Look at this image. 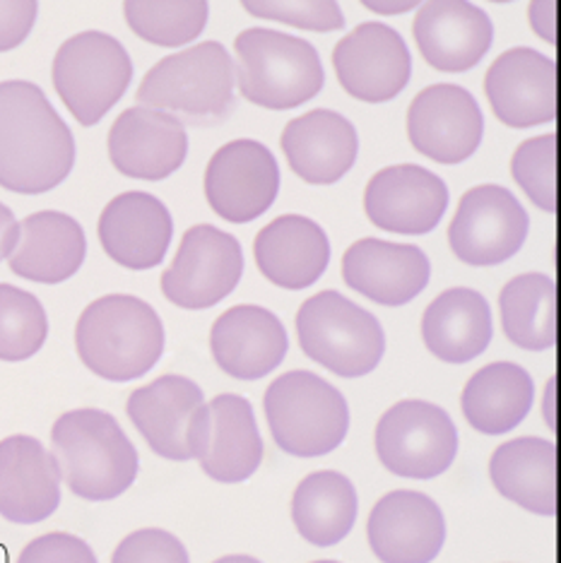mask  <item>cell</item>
Here are the masks:
<instances>
[{"label":"cell","mask_w":561,"mask_h":563,"mask_svg":"<svg viewBox=\"0 0 561 563\" xmlns=\"http://www.w3.org/2000/svg\"><path fill=\"white\" fill-rule=\"evenodd\" d=\"M528 20L532 30L542 36L544 42L554 44L557 40V3H532L528 8Z\"/></svg>","instance_id":"cell-41"},{"label":"cell","mask_w":561,"mask_h":563,"mask_svg":"<svg viewBox=\"0 0 561 563\" xmlns=\"http://www.w3.org/2000/svg\"><path fill=\"white\" fill-rule=\"evenodd\" d=\"M542 412H544V421L554 431L557 429V378H550V383H547Z\"/></svg>","instance_id":"cell-43"},{"label":"cell","mask_w":561,"mask_h":563,"mask_svg":"<svg viewBox=\"0 0 561 563\" xmlns=\"http://www.w3.org/2000/svg\"><path fill=\"white\" fill-rule=\"evenodd\" d=\"M279 166L258 140H232L212 155L206 169V198L227 222L246 224L273 208Z\"/></svg>","instance_id":"cell-13"},{"label":"cell","mask_w":561,"mask_h":563,"mask_svg":"<svg viewBox=\"0 0 561 563\" xmlns=\"http://www.w3.org/2000/svg\"><path fill=\"white\" fill-rule=\"evenodd\" d=\"M415 42L431 68L463 73L475 68L494 40L487 12L463 0H433L419 8Z\"/></svg>","instance_id":"cell-23"},{"label":"cell","mask_w":561,"mask_h":563,"mask_svg":"<svg viewBox=\"0 0 561 563\" xmlns=\"http://www.w3.org/2000/svg\"><path fill=\"white\" fill-rule=\"evenodd\" d=\"M263 407L277 448L289 455H328L348 437V400L311 371H289L275 378Z\"/></svg>","instance_id":"cell-6"},{"label":"cell","mask_w":561,"mask_h":563,"mask_svg":"<svg viewBox=\"0 0 561 563\" xmlns=\"http://www.w3.org/2000/svg\"><path fill=\"white\" fill-rule=\"evenodd\" d=\"M202 405L206 400L198 383L167 374L133 390L125 412L152 451L164 460L186 463L194 460L188 451V429Z\"/></svg>","instance_id":"cell-25"},{"label":"cell","mask_w":561,"mask_h":563,"mask_svg":"<svg viewBox=\"0 0 561 563\" xmlns=\"http://www.w3.org/2000/svg\"><path fill=\"white\" fill-rule=\"evenodd\" d=\"M366 537L381 563H431L446 542V520L431 496L400 489L372 508Z\"/></svg>","instance_id":"cell-18"},{"label":"cell","mask_w":561,"mask_h":563,"mask_svg":"<svg viewBox=\"0 0 561 563\" xmlns=\"http://www.w3.org/2000/svg\"><path fill=\"white\" fill-rule=\"evenodd\" d=\"M18 563H97L85 540L68 532H48L22 549Z\"/></svg>","instance_id":"cell-39"},{"label":"cell","mask_w":561,"mask_h":563,"mask_svg":"<svg viewBox=\"0 0 561 563\" xmlns=\"http://www.w3.org/2000/svg\"><path fill=\"white\" fill-rule=\"evenodd\" d=\"M532 400L535 383L528 371L512 362H494L465 383L461 405L470 427L499 437L528 417Z\"/></svg>","instance_id":"cell-31"},{"label":"cell","mask_w":561,"mask_h":563,"mask_svg":"<svg viewBox=\"0 0 561 563\" xmlns=\"http://www.w3.org/2000/svg\"><path fill=\"white\" fill-rule=\"evenodd\" d=\"M348 287L381 306H405L425 291L431 265L413 243L362 239L342 255Z\"/></svg>","instance_id":"cell-21"},{"label":"cell","mask_w":561,"mask_h":563,"mask_svg":"<svg viewBox=\"0 0 561 563\" xmlns=\"http://www.w3.org/2000/svg\"><path fill=\"white\" fill-rule=\"evenodd\" d=\"M188 451L215 482L239 484L256 475L263 439L251 402L224 393L202 405L190 421Z\"/></svg>","instance_id":"cell-10"},{"label":"cell","mask_w":561,"mask_h":563,"mask_svg":"<svg viewBox=\"0 0 561 563\" xmlns=\"http://www.w3.org/2000/svg\"><path fill=\"white\" fill-rule=\"evenodd\" d=\"M449 208V188L425 166H386L364 190L366 217L393 234H429Z\"/></svg>","instance_id":"cell-16"},{"label":"cell","mask_w":561,"mask_h":563,"mask_svg":"<svg viewBox=\"0 0 561 563\" xmlns=\"http://www.w3.org/2000/svg\"><path fill=\"white\" fill-rule=\"evenodd\" d=\"M75 140L44 89L28 80L0 82V188L40 196L66 181Z\"/></svg>","instance_id":"cell-1"},{"label":"cell","mask_w":561,"mask_h":563,"mask_svg":"<svg viewBox=\"0 0 561 563\" xmlns=\"http://www.w3.org/2000/svg\"><path fill=\"white\" fill-rule=\"evenodd\" d=\"M292 520L309 544L333 547L345 540L356 520V492L336 470L314 472L292 496Z\"/></svg>","instance_id":"cell-32"},{"label":"cell","mask_w":561,"mask_h":563,"mask_svg":"<svg viewBox=\"0 0 561 563\" xmlns=\"http://www.w3.org/2000/svg\"><path fill=\"white\" fill-rule=\"evenodd\" d=\"M234 51L239 89L251 104L273 111L297 109L323 89L318 51L297 36L253 27L237 36Z\"/></svg>","instance_id":"cell-5"},{"label":"cell","mask_w":561,"mask_h":563,"mask_svg":"<svg viewBox=\"0 0 561 563\" xmlns=\"http://www.w3.org/2000/svg\"><path fill=\"white\" fill-rule=\"evenodd\" d=\"M75 350L95 376L113 383L135 380L162 360V318L143 299L109 294L80 313Z\"/></svg>","instance_id":"cell-3"},{"label":"cell","mask_w":561,"mask_h":563,"mask_svg":"<svg viewBox=\"0 0 561 563\" xmlns=\"http://www.w3.org/2000/svg\"><path fill=\"white\" fill-rule=\"evenodd\" d=\"M246 12L263 20H275L297 30L336 32L345 27V15L333 0L323 3H283V0H246Z\"/></svg>","instance_id":"cell-37"},{"label":"cell","mask_w":561,"mask_h":563,"mask_svg":"<svg viewBox=\"0 0 561 563\" xmlns=\"http://www.w3.org/2000/svg\"><path fill=\"white\" fill-rule=\"evenodd\" d=\"M494 117L512 128L550 123L557 117V66L535 48L518 46L496 58L484 75Z\"/></svg>","instance_id":"cell-17"},{"label":"cell","mask_w":561,"mask_h":563,"mask_svg":"<svg viewBox=\"0 0 561 563\" xmlns=\"http://www.w3.org/2000/svg\"><path fill=\"white\" fill-rule=\"evenodd\" d=\"M51 455L61 482L85 501H113L138 477V451L105 409H73L51 429Z\"/></svg>","instance_id":"cell-2"},{"label":"cell","mask_w":561,"mask_h":563,"mask_svg":"<svg viewBox=\"0 0 561 563\" xmlns=\"http://www.w3.org/2000/svg\"><path fill=\"white\" fill-rule=\"evenodd\" d=\"M237 73L227 48L196 44L150 68L138 87V107L164 111L196 125L222 123L234 111Z\"/></svg>","instance_id":"cell-4"},{"label":"cell","mask_w":561,"mask_h":563,"mask_svg":"<svg viewBox=\"0 0 561 563\" xmlns=\"http://www.w3.org/2000/svg\"><path fill=\"white\" fill-rule=\"evenodd\" d=\"M87 255V239L78 220L56 210L24 217L18 246L10 253V271L40 285H58L80 271Z\"/></svg>","instance_id":"cell-28"},{"label":"cell","mask_w":561,"mask_h":563,"mask_svg":"<svg viewBox=\"0 0 561 563\" xmlns=\"http://www.w3.org/2000/svg\"><path fill=\"white\" fill-rule=\"evenodd\" d=\"M314 563H340V561H314Z\"/></svg>","instance_id":"cell-46"},{"label":"cell","mask_w":561,"mask_h":563,"mask_svg":"<svg viewBox=\"0 0 561 563\" xmlns=\"http://www.w3.org/2000/svg\"><path fill=\"white\" fill-rule=\"evenodd\" d=\"M516 184L538 208L557 210V135H540L520 143L512 159Z\"/></svg>","instance_id":"cell-36"},{"label":"cell","mask_w":561,"mask_h":563,"mask_svg":"<svg viewBox=\"0 0 561 563\" xmlns=\"http://www.w3.org/2000/svg\"><path fill=\"white\" fill-rule=\"evenodd\" d=\"M51 78L80 125H97L133 80L129 51L105 32H80L61 44Z\"/></svg>","instance_id":"cell-8"},{"label":"cell","mask_w":561,"mask_h":563,"mask_svg":"<svg viewBox=\"0 0 561 563\" xmlns=\"http://www.w3.org/2000/svg\"><path fill=\"white\" fill-rule=\"evenodd\" d=\"M97 232L101 249L113 263L129 271H150L167 255L174 222L160 198L143 190H129L107 205Z\"/></svg>","instance_id":"cell-20"},{"label":"cell","mask_w":561,"mask_h":563,"mask_svg":"<svg viewBox=\"0 0 561 563\" xmlns=\"http://www.w3.org/2000/svg\"><path fill=\"white\" fill-rule=\"evenodd\" d=\"M333 68L350 97L381 104L398 97L410 82L413 58L403 36L388 24L362 22L338 42Z\"/></svg>","instance_id":"cell-14"},{"label":"cell","mask_w":561,"mask_h":563,"mask_svg":"<svg viewBox=\"0 0 561 563\" xmlns=\"http://www.w3.org/2000/svg\"><path fill=\"white\" fill-rule=\"evenodd\" d=\"M484 119L475 97L458 85H431L407 109L413 147L439 164H461L482 143Z\"/></svg>","instance_id":"cell-15"},{"label":"cell","mask_w":561,"mask_h":563,"mask_svg":"<svg viewBox=\"0 0 561 563\" xmlns=\"http://www.w3.org/2000/svg\"><path fill=\"white\" fill-rule=\"evenodd\" d=\"M61 506V475L46 448L34 437L0 441V518L36 525Z\"/></svg>","instance_id":"cell-24"},{"label":"cell","mask_w":561,"mask_h":563,"mask_svg":"<svg viewBox=\"0 0 561 563\" xmlns=\"http://www.w3.org/2000/svg\"><path fill=\"white\" fill-rule=\"evenodd\" d=\"M208 3L188 0V3H147L129 0L123 3V15L129 27L155 46H184L198 40L208 22Z\"/></svg>","instance_id":"cell-34"},{"label":"cell","mask_w":561,"mask_h":563,"mask_svg":"<svg viewBox=\"0 0 561 563\" xmlns=\"http://www.w3.org/2000/svg\"><path fill=\"white\" fill-rule=\"evenodd\" d=\"M287 332L279 318L263 306L241 303L217 318L210 350L220 371L239 380H258L283 364Z\"/></svg>","instance_id":"cell-22"},{"label":"cell","mask_w":561,"mask_h":563,"mask_svg":"<svg viewBox=\"0 0 561 563\" xmlns=\"http://www.w3.org/2000/svg\"><path fill=\"white\" fill-rule=\"evenodd\" d=\"M492 311L475 289H446L433 299L422 318L427 350L441 362L468 364L492 342Z\"/></svg>","instance_id":"cell-29"},{"label":"cell","mask_w":561,"mask_h":563,"mask_svg":"<svg viewBox=\"0 0 561 563\" xmlns=\"http://www.w3.org/2000/svg\"><path fill=\"white\" fill-rule=\"evenodd\" d=\"M40 3L34 0H0V51L18 48L28 40Z\"/></svg>","instance_id":"cell-40"},{"label":"cell","mask_w":561,"mask_h":563,"mask_svg":"<svg viewBox=\"0 0 561 563\" xmlns=\"http://www.w3.org/2000/svg\"><path fill=\"white\" fill-rule=\"evenodd\" d=\"M215 563H261V561H258V559H253V556L234 554V556H222V559H217Z\"/></svg>","instance_id":"cell-45"},{"label":"cell","mask_w":561,"mask_h":563,"mask_svg":"<svg viewBox=\"0 0 561 563\" xmlns=\"http://www.w3.org/2000/svg\"><path fill=\"white\" fill-rule=\"evenodd\" d=\"M18 236H20V222L15 220L12 210L0 202V261L10 258V253L18 246Z\"/></svg>","instance_id":"cell-42"},{"label":"cell","mask_w":561,"mask_h":563,"mask_svg":"<svg viewBox=\"0 0 561 563\" xmlns=\"http://www.w3.org/2000/svg\"><path fill=\"white\" fill-rule=\"evenodd\" d=\"M458 431L446 409L425 400H403L378 419L376 455L393 475L433 479L453 465Z\"/></svg>","instance_id":"cell-9"},{"label":"cell","mask_w":561,"mask_h":563,"mask_svg":"<svg viewBox=\"0 0 561 563\" xmlns=\"http://www.w3.org/2000/svg\"><path fill=\"white\" fill-rule=\"evenodd\" d=\"M297 335L309 360L342 378L372 374L386 352L378 318L330 289L301 303Z\"/></svg>","instance_id":"cell-7"},{"label":"cell","mask_w":561,"mask_h":563,"mask_svg":"<svg viewBox=\"0 0 561 563\" xmlns=\"http://www.w3.org/2000/svg\"><path fill=\"white\" fill-rule=\"evenodd\" d=\"M528 214L504 186H475L461 198L449 227L451 251L468 265H499L522 249Z\"/></svg>","instance_id":"cell-12"},{"label":"cell","mask_w":561,"mask_h":563,"mask_svg":"<svg viewBox=\"0 0 561 563\" xmlns=\"http://www.w3.org/2000/svg\"><path fill=\"white\" fill-rule=\"evenodd\" d=\"M48 318L34 294L0 285V362H24L44 347Z\"/></svg>","instance_id":"cell-35"},{"label":"cell","mask_w":561,"mask_h":563,"mask_svg":"<svg viewBox=\"0 0 561 563\" xmlns=\"http://www.w3.org/2000/svg\"><path fill=\"white\" fill-rule=\"evenodd\" d=\"M188 155L184 123L147 107L125 109L109 131V159L117 172L140 181H162L182 169Z\"/></svg>","instance_id":"cell-19"},{"label":"cell","mask_w":561,"mask_h":563,"mask_svg":"<svg viewBox=\"0 0 561 563\" xmlns=\"http://www.w3.org/2000/svg\"><path fill=\"white\" fill-rule=\"evenodd\" d=\"M502 325L508 342L528 352L552 350L557 342V287L554 279L528 273L502 289Z\"/></svg>","instance_id":"cell-33"},{"label":"cell","mask_w":561,"mask_h":563,"mask_svg":"<svg viewBox=\"0 0 561 563\" xmlns=\"http://www.w3.org/2000/svg\"><path fill=\"white\" fill-rule=\"evenodd\" d=\"M490 477L508 501L538 516L557 514V445L547 439H514L492 455Z\"/></svg>","instance_id":"cell-30"},{"label":"cell","mask_w":561,"mask_h":563,"mask_svg":"<svg viewBox=\"0 0 561 563\" xmlns=\"http://www.w3.org/2000/svg\"><path fill=\"white\" fill-rule=\"evenodd\" d=\"M111 563H190L178 537L160 528L131 532L117 547Z\"/></svg>","instance_id":"cell-38"},{"label":"cell","mask_w":561,"mask_h":563,"mask_svg":"<svg viewBox=\"0 0 561 563\" xmlns=\"http://www.w3.org/2000/svg\"><path fill=\"white\" fill-rule=\"evenodd\" d=\"M258 271L273 285L299 291L311 287L330 263V241L309 217L283 214L253 241Z\"/></svg>","instance_id":"cell-27"},{"label":"cell","mask_w":561,"mask_h":563,"mask_svg":"<svg viewBox=\"0 0 561 563\" xmlns=\"http://www.w3.org/2000/svg\"><path fill=\"white\" fill-rule=\"evenodd\" d=\"M364 5L374 12H384V15H391V12H405L419 3H364Z\"/></svg>","instance_id":"cell-44"},{"label":"cell","mask_w":561,"mask_h":563,"mask_svg":"<svg viewBox=\"0 0 561 563\" xmlns=\"http://www.w3.org/2000/svg\"><path fill=\"white\" fill-rule=\"evenodd\" d=\"M279 145L292 172L314 186L340 181L352 169L360 152L354 125L330 109H316L289 121Z\"/></svg>","instance_id":"cell-26"},{"label":"cell","mask_w":561,"mask_h":563,"mask_svg":"<svg viewBox=\"0 0 561 563\" xmlns=\"http://www.w3.org/2000/svg\"><path fill=\"white\" fill-rule=\"evenodd\" d=\"M244 275L239 241L212 224L190 227L174 263L162 275V294L178 309L202 311L234 291Z\"/></svg>","instance_id":"cell-11"}]
</instances>
